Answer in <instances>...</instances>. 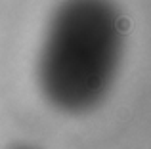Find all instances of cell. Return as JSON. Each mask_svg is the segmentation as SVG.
I'll use <instances>...</instances> for the list:
<instances>
[{
    "label": "cell",
    "instance_id": "cell-1",
    "mask_svg": "<svg viewBox=\"0 0 151 149\" xmlns=\"http://www.w3.org/2000/svg\"><path fill=\"white\" fill-rule=\"evenodd\" d=\"M115 27H117V31L119 33H122V34H128L130 31H132V19L130 17H126V15H121V17L115 21Z\"/></svg>",
    "mask_w": 151,
    "mask_h": 149
}]
</instances>
